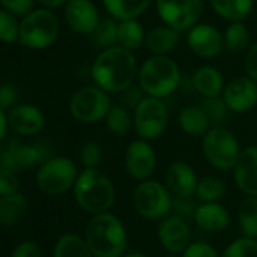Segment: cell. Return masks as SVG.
<instances>
[{"mask_svg": "<svg viewBox=\"0 0 257 257\" xmlns=\"http://www.w3.org/2000/svg\"><path fill=\"white\" fill-rule=\"evenodd\" d=\"M91 77L94 85L109 94H119L131 88L138 77L134 52L118 44L101 50L92 62Z\"/></svg>", "mask_w": 257, "mask_h": 257, "instance_id": "1", "label": "cell"}, {"mask_svg": "<svg viewBox=\"0 0 257 257\" xmlns=\"http://www.w3.org/2000/svg\"><path fill=\"white\" fill-rule=\"evenodd\" d=\"M85 240L94 257H122L128 246L124 222L109 210L92 215L85 228Z\"/></svg>", "mask_w": 257, "mask_h": 257, "instance_id": "2", "label": "cell"}, {"mask_svg": "<svg viewBox=\"0 0 257 257\" xmlns=\"http://www.w3.org/2000/svg\"><path fill=\"white\" fill-rule=\"evenodd\" d=\"M73 195L82 210L97 215L112 207L115 201V186L98 168H85L76 179Z\"/></svg>", "mask_w": 257, "mask_h": 257, "instance_id": "3", "label": "cell"}, {"mask_svg": "<svg viewBox=\"0 0 257 257\" xmlns=\"http://www.w3.org/2000/svg\"><path fill=\"white\" fill-rule=\"evenodd\" d=\"M138 85L150 97L167 98L182 85V73L168 55H152L138 71Z\"/></svg>", "mask_w": 257, "mask_h": 257, "instance_id": "4", "label": "cell"}, {"mask_svg": "<svg viewBox=\"0 0 257 257\" xmlns=\"http://www.w3.org/2000/svg\"><path fill=\"white\" fill-rule=\"evenodd\" d=\"M59 35V20L52 10H32L20 22L19 43L32 50L50 47Z\"/></svg>", "mask_w": 257, "mask_h": 257, "instance_id": "5", "label": "cell"}, {"mask_svg": "<svg viewBox=\"0 0 257 257\" xmlns=\"http://www.w3.org/2000/svg\"><path fill=\"white\" fill-rule=\"evenodd\" d=\"M201 152L213 168L219 171H233L242 150L236 135L230 128L213 125L203 137Z\"/></svg>", "mask_w": 257, "mask_h": 257, "instance_id": "6", "label": "cell"}, {"mask_svg": "<svg viewBox=\"0 0 257 257\" xmlns=\"http://www.w3.org/2000/svg\"><path fill=\"white\" fill-rule=\"evenodd\" d=\"M132 203L137 213L147 221H161L171 213L173 194L158 180H143L135 188Z\"/></svg>", "mask_w": 257, "mask_h": 257, "instance_id": "7", "label": "cell"}, {"mask_svg": "<svg viewBox=\"0 0 257 257\" xmlns=\"http://www.w3.org/2000/svg\"><path fill=\"white\" fill-rule=\"evenodd\" d=\"M50 158H53L52 147L46 141L22 144L17 140H10L0 144V168L29 170L43 165Z\"/></svg>", "mask_w": 257, "mask_h": 257, "instance_id": "8", "label": "cell"}, {"mask_svg": "<svg viewBox=\"0 0 257 257\" xmlns=\"http://www.w3.org/2000/svg\"><path fill=\"white\" fill-rule=\"evenodd\" d=\"M77 176V167L70 158L53 156L40 165L37 186L47 195H61L74 186Z\"/></svg>", "mask_w": 257, "mask_h": 257, "instance_id": "9", "label": "cell"}, {"mask_svg": "<svg viewBox=\"0 0 257 257\" xmlns=\"http://www.w3.org/2000/svg\"><path fill=\"white\" fill-rule=\"evenodd\" d=\"M110 107L112 101L109 92L97 85L85 86L76 91L68 104L71 116L83 124H94L104 119Z\"/></svg>", "mask_w": 257, "mask_h": 257, "instance_id": "10", "label": "cell"}, {"mask_svg": "<svg viewBox=\"0 0 257 257\" xmlns=\"http://www.w3.org/2000/svg\"><path fill=\"white\" fill-rule=\"evenodd\" d=\"M168 106L164 98L147 95L134 112V127L140 138L153 141L162 137L168 125Z\"/></svg>", "mask_w": 257, "mask_h": 257, "instance_id": "11", "label": "cell"}, {"mask_svg": "<svg viewBox=\"0 0 257 257\" xmlns=\"http://www.w3.org/2000/svg\"><path fill=\"white\" fill-rule=\"evenodd\" d=\"M156 10L164 25L188 32L200 23L204 4L203 0H156Z\"/></svg>", "mask_w": 257, "mask_h": 257, "instance_id": "12", "label": "cell"}, {"mask_svg": "<svg viewBox=\"0 0 257 257\" xmlns=\"http://www.w3.org/2000/svg\"><path fill=\"white\" fill-rule=\"evenodd\" d=\"M124 167L134 180L150 179L156 170V152L150 141L140 138L128 144L124 153Z\"/></svg>", "mask_w": 257, "mask_h": 257, "instance_id": "13", "label": "cell"}, {"mask_svg": "<svg viewBox=\"0 0 257 257\" xmlns=\"http://www.w3.org/2000/svg\"><path fill=\"white\" fill-rule=\"evenodd\" d=\"M186 43L194 55L204 59H213L224 50L222 34L209 23H197L191 28L186 35Z\"/></svg>", "mask_w": 257, "mask_h": 257, "instance_id": "14", "label": "cell"}, {"mask_svg": "<svg viewBox=\"0 0 257 257\" xmlns=\"http://www.w3.org/2000/svg\"><path fill=\"white\" fill-rule=\"evenodd\" d=\"M221 97L230 112H249L257 104V83L249 76H237L225 83Z\"/></svg>", "mask_w": 257, "mask_h": 257, "instance_id": "15", "label": "cell"}, {"mask_svg": "<svg viewBox=\"0 0 257 257\" xmlns=\"http://www.w3.org/2000/svg\"><path fill=\"white\" fill-rule=\"evenodd\" d=\"M67 25L80 35H92L100 23V13L92 0H68L64 7Z\"/></svg>", "mask_w": 257, "mask_h": 257, "instance_id": "16", "label": "cell"}, {"mask_svg": "<svg viewBox=\"0 0 257 257\" xmlns=\"http://www.w3.org/2000/svg\"><path fill=\"white\" fill-rule=\"evenodd\" d=\"M158 239L167 252L182 254L191 243V230L186 219L174 213H170L161 219L158 227Z\"/></svg>", "mask_w": 257, "mask_h": 257, "instance_id": "17", "label": "cell"}, {"mask_svg": "<svg viewBox=\"0 0 257 257\" xmlns=\"http://www.w3.org/2000/svg\"><path fill=\"white\" fill-rule=\"evenodd\" d=\"M233 177L240 192L257 197V146H249L240 152L233 168Z\"/></svg>", "mask_w": 257, "mask_h": 257, "instance_id": "18", "label": "cell"}, {"mask_svg": "<svg viewBox=\"0 0 257 257\" xmlns=\"http://www.w3.org/2000/svg\"><path fill=\"white\" fill-rule=\"evenodd\" d=\"M46 124V116L43 110L34 104H19L14 106L8 113V125L17 135H37Z\"/></svg>", "mask_w": 257, "mask_h": 257, "instance_id": "19", "label": "cell"}, {"mask_svg": "<svg viewBox=\"0 0 257 257\" xmlns=\"http://www.w3.org/2000/svg\"><path fill=\"white\" fill-rule=\"evenodd\" d=\"M165 185L173 195L194 197L198 185V177L188 162L174 161L167 167Z\"/></svg>", "mask_w": 257, "mask_h": 257, "instance_id": "20", "label": "cell"}, {"mask_svg": "<svg viewBox=\"0 0 257 257\" xmlns=\"http://www.w3.org/2000/svg\"><path fill=\"white\" fill-rule=\"evenodd\" d=\"M194 221L201 230L210 231V233H218L228 227L230 212L219 201L200 203L195 209Z\"/></svg>", "mask_w": 257, "mask_h": 257, "instance_id": "21", "label": "cell"}, {"mask_svg": "<svg viewBox=\"0 0 257 257\" xmlns=\"http://www.w3.org/2000/svg\"><path fill=\"white\" fill-rule=\"evenodd\" d=\"M224 86L222 73L212 65H203L192 74V88L201 97H218L222 94Z\"/></svg>", "mask_w": 257, "mask_h": 257, "instance_id": "22", "label": "cell"}, {"mask_svg": "<svg viewBox=\"0 0 257 257\" xmlns=\"http://www.w3.org/2000/svg\"><path fill=\"white\" fill-rule=\"evenodd\" d=\"M177 122L182 131L194 138H203L212 127L207 115L201 106H185L177 116Z\"/></svg>", "mask_w": 257, "mask_h": 257, "instance_id": "23", "label": "cell"}, {"mask_svg": "<svg viewBox=\"0 0 257 257\" xmlns=\"http://www.w3.org/2000/svg\"><path fill=\"white\" fill-rule=\"evenodd\" d=\"M180 34L182 32H179L167 25L156 26L147 32L146 46L152 55H168L179 44Z\"/></svg>", "mask_w": 257, "mask_h": 257, "instance_id": "24", "label": "cell"}, {"mask_svg": "<svg viewBox=\"0 0 257 257\" xmlns=\"http://www.w3.org/2000/svg\"><path fill=\"white\" fill-rule=\"evenodd\" d=\"M104 10L115 20H127L141 17L153 0H101Z\"/></svg>", "mask_w": 257, "mask_h": 257, "instance_id": "25", "label": "cell"}, {"mask_svg": "<svg viewBox=\"0 0 257 257\" xmlns=\"http://www.w3.org/2000/svg\"><path fill=\"white\" fill-rule=\"evenodd\" d=\"M210 7L218 17L228 23L243 22L254 8V0H210Z\"/></svg>", "mask_w": 257, "mask_h": 257, "instance_id": "26", "label": "cell"}, {"mask_svg": "<svg viewBox=\"0 0 257 257\" xmlns=\"http://www.w3.org/2000/svg\"><path fill=\"white\" fill-rule=\"evenodd\" d=\"M146 31L138 19H127L118 22V38L116 44L135 52L146 44Z\"/></svg>", "mask_w": 257, "mask_h": 257, "instance_id": "27", "label": "cell"}, {"mask_svg": "<svg viewBox=\"0 0 257 257\" xmlns=\"http://www.w3.org/2000/svg\"><path fill=\"white\" fill-rule=\"evenodd\" d=\"M28 201L20 192L0 197V224L5 227L16 225L20 222L26 213Z\"/></svg>", "mask_w": 257, "mask_h": 257, "instance_id": "28", "label": "cell"}, {"mask_svg": "<svg viewBox=\"0 0 257 257\" xmlns=\"http://www.w3.org/2000/svg\"><path fill=\"white\" fill-rule=\"evenodd\" d=\"M53 257H94V254L85 237L76 233H65L58 239Z\"/></svg>", "mask_w": 257, "mask_h": 257, "instance_id": "29", "label": "cell"}, {"mask_svg": "<svg viewBox=\"0 0 257 257\" xmlns=\"http://www.w3.org/2000/svg\"><path fill=\"white\" fill-rule=\"evenodd\" d=\"M106 128L115 137H125L134 127V115L122 104H112L106 118Z\"/></svg>", "mask_w": 257, "mask_h": 257, "instance_id": "30", "label": "cell"}, {"mask_svg": "<svg viewBox=\"0 0 257 257\" xmlns=\"http://www.w3.org/2000/svg\"><path fill=\"white\" fill-rule=\"evenodd\" d=\"M237 224L243 236L257 239V197L246 195L237 209Z\"/></svg>", "mask_w": 257, "mask_h": 257, "instance_id": "31", "label": "cell"}, {"mask_svg": "<svg viewBox=\"0 0 257 257\" xmlns=\"http://www.w3.org/2000/svg\"><path fill=\"white\" fill-rule=\"evenodd\" d=\"M224 49L230 53H242L249 44V31L243 22H231L225 28L224 34Z\"/></svg>", "mask_w": 257, "mask_h": 257, "instance_id": "32", "label": "cell"}, {"mask_svg": "<svg viewBox=\"0 0 257 257\" xmlns=\"http://www.w3.org/2000/svg\"><path fill=\"white\" fill-rule=\"evenodd\" d=\"M225 183L215 176H206L198 180L195 197L201 203H212V201H219L225 195Z\"/></svg>", "mask_w": 257, "mask_h": 257, "instance_id": "33", "label": "cell"}, {"mask_svg": "<svg viewBox=\"0 0 257 257\" xmlns=\"http://www.w3.org/2000/svg\"><path fill=\"white\" fill-rule=\"evenodd\" d=\"M92 44L101 50L116 46L118 38V20L113 17H107L100 20L97 29L92 32Z\"/></svg>", "mask_w": 257, "mask_h": 257, "instance_id": "34", "label": "cell"}, {"mask_svg": "<svg viewBox=\"0 0 257 257\" xmlns=\"http://www.w3.org/2000/svg\"><path fill=\"white\" fill-rule=\"evenodd\" d=\"M201 109L204 110V113L207 115L210 125H222L227 121L228 116V106L225 104L224 98L221 95L218 97H203L201 103H200Z\"/></svg>", "mask_w": 257, "mask_h": 257, "instance_id": "35", "label": "cell"}, {"mask_svg": "<svg viewBox=\"0 0 257 257\" xmlns=\"http://www.w3.org/2000/svg\"><path fill=\"white\" fill-rule=\"evenodd\" d=\"M221 257H257V239L248 236L237 237L224 248Z\"/></svg>", "mask_w": 257, "mask_h": 257, "instance_id": "36", "label": "cell"}, {"mask_svg": "<svg viewBox=\"0 0 257 257\" xmlns=\"http://www.w3.org/2000/svg\"><path fill=\"white\" fill-rule=\"evenodd\" d=\"M20 35V23L17 20V16L7 11L0 10V41L7 44L19 43Z\"/></svg>", "mask_w": 257, "mask_h": 257, "instance_id": "37", "label": "cell"}, {"mask_svg": "<svg viewBox=\"0 0 257 257\" xmlns=\"http://www.w3.org/2000/svg\"><path fill=\"white\" fill-rule=\"evenodd\" d=\"M80 161L85 168H97L103 161V149L98 143H85L80 149Z\"/></svg>", "mask_w": 257, "mask_h": 257, "instance_id": "38", "label": "cell"}, {"mask_svg": "<svg viewBox=\"0 0 257 257\" xmlns=\"http://www.w3.org/2000/svg\"><path fill=\"white\" fill-rule=\"evenodd\" d=\"M195 197V195H194ZM194 197H179V195H173V209L171 213L188 219V218H194L195 209H197V201Z\"/></svg>", "mask_w": 257, "mask_h": 257, "instance_id": "39", "label": "cell"}, {"mask_svg": "<svg viewBox=\"0 0 257 257\" xmlns=\"http://www.w3.org/2000/svg\"><path fill=\"white\" fill-rule=\"evenodd\" d=\"M182 257H221L218 251L204 240H195L188 245V248L182 252Z\"/></svg>", "mask_w": 257, "mask_h": 257, "instance_id": "40", "label": "cell"}, {"mask_svg": "<svg viewBox=\"0 0 257 257\" xmlns=\"http://www.w3.org/2000/svg\"><path fill=\"white\" fill-rule=\"evenodd\" d=\"M20 182L16 176V171L8 168H0V197L19 192Z\"/></svg>", "mask_w": 257, "mask_h": 257, "instance_id": "41", "label": "cell"}, {"mask_svg": "<svg viewBox=\"0 0 257 257\" xmlns=\"http://www.w3.org/2000/svg\"><path fill=\"white\" fill-rule=\"evenodd\" d=\"M34 2L35 0H0V5L17 17H25L34 10Z\"/></svg>", "mask_w": 257, "mask_h": 257, "instance_id": "42", "label": "cell"}, {"mask_svg": "<svg viewBox=\"0 0 257 257\" xmlns=\"http://www.w3.org/2000/svg\"><path fill=\"white\" fill-rule=\"evenodd\" d=\"M19 97V91L14 85L11 83H4L0 85V109L7 110L13 109Z\"/></svg>", "mask_w": 257, "mask_h": 257, "instance_id": "43", "label": "cell"}, {"mask_svg": "<svg viewBox=\"0 0 257 257\" xmlns=\"http://www.w3.org/2000/svg\"><path fill=\"white\" fill-rule=\"evenodd\" d=\"M11 257H41V248L34 240H25L16 246Z\"/></svg>", "mask_w": 257, "mask_h": 257, "instance_id": "44", "label": "cell"}, {"mask_svg": "<svg viewBox=\"0 0 257 257\" xmlns=\"http://www.w3.org/2000/svg\"><path fill=\"white\" fill-rule=\"evenodd\" d=\"M245 73L246 76H249L255 83H257V43H254L245 55Z\"/></svg>", "mask_w": 257, "mask_h": 257, "instance_id": "45", "label": "cell"}, {"mask_svg": "<svg viewBox=\"0 0 257 257\" xmlns=\"http://www.w3.org/2000/svg\"><path fill=\"white\" fill-rule=\"evenodd\" d=\"M8 115L5 110L0 109V144L5 141V137H7V131H8Z\"/></svg>", "mask_w": 257, "mask_h": 257, "instance_id": "46", "label": "cell"}, {"mask_svg": "<svg viewBox=\"0 0 257 257\" xmlns=\"http://www.w3.org/2000/svg\"><path fill=\"white\" fill-rule=\"evenodd\" d=\"M37 2L41 5V8H46V10H56V8L65 7V4L68 2V0H37Z\"/></svg>", "mask_w": 257, "mask_h": 257, "instance_id": "47", "label": "cell"}, {"mask_svg": "<svg viewBox=\"0 0 257 257\" xmlns=\"http://www.w3.org/2000/svg\"><path fill=\"white\" fill-rule=\"evenodd\" d=\"M122 257H149L147 254L144 252H138V251H134V252H125Z\"/></svg>", "mask_w": 257, "mask_h": 257, "instance_id": "48", "label": "cell"}, {"mask_svg": "<svg viewBox=\"0 0 257 257\" xmlns=\"http://www.w3.org/2000/svg\"><path fill=\"white\" fill-rule=\"evenodd\" d=\"M165 257H177V254H170L168 252V255H165Z\"/></svg>", "mask_w": 257, "mask_h": 257, "instance_id": "49", "label": "cell"}]
</instances>
